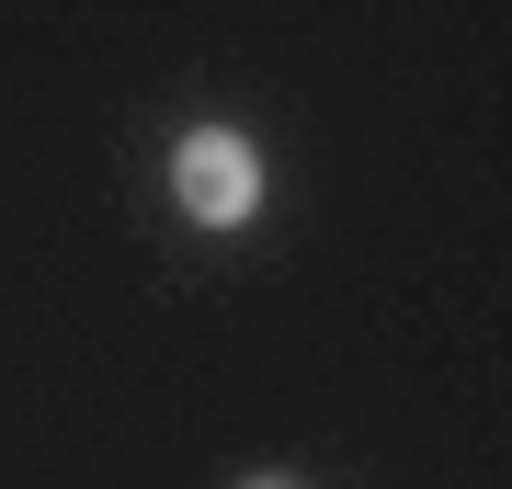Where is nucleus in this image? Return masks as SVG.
<instances>
[{
  "label": "nucleus",
  "instance_id": "nucleus-1",
  "mask_svg": "<svg viewBox=\"0 0 512 489\" xmlns=\"http://www.w3.org/2000/svg\"><path fill=\"white\" fill-rule=\"evenodd\" d=\"M171 194H183L194 228H251L262 217V160L239 126H194L183 148H171Z\"/></svg>",
  "mask_w": 512,
  "mask_h": 489
},
{
  "label": "nucleus",
  "instance_id": "nucleus-2",
  "mask_svg": "<svg viewBox=\"0 0 512 489\" xmlns=\"http://www.w3.org/2000/svg\"><path fill=\"white\" fill-rule=\"evenodd\" d=\"M251 489H296V478H251Z\"/></svg>",
  "mask_w": 512,
  "mask_h": 489
}]
</instances>
